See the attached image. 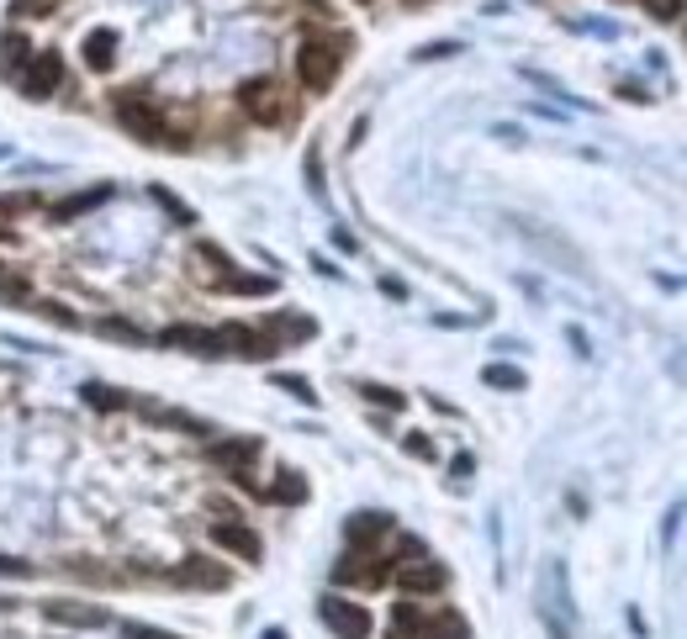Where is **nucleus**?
<instances>
[{
  "instance_id": "6e6552de",
  "label": "nucleus",
  "mask_w": 687,
  "mask_h": 639,
  "mask_svg": "<svg viewBox=\"0 0 687 639\" xmlns=\"http://www.w3.org/2000/svg\"><path fill=\"white\" fill-rule=\"evenodd\" d=\"M217 338H222V354H244V360H270V354H281V344H275L265 328H249V323L217 328Z\"/></svg>"
},
{
  "instance_id": "bb28decb",
  "label": "nucleus",
  "mask_w": 687,
  "mask_h": 639,
  "mask_svg": "<svg viewBox=\"0 0 687 639\" xmlns=\"http://www.w3.org/2000/svg\"><path fill=\"white\" fill-rule=\"evenodd\" d=\"M0 296H6V302H27V296H32V280L0 270Z\"/></svg>"
},
{
  "instance_id": "c756f323",
  "label": "nucleus",
  "mask_w": 687,
  "mask_h": 639,
  "mask_svg": "<svg viewBox=\"0 0 687 639\" xmlns=\"http://www.w3.org/2000/svg\"><path fill=\"white\" fill-rule=\"evenodd\" d=\"M11 16H53V0H11Z\"/></svg>"
},
{
  "instance_id": "c9c22d12",
  "label": "nucleus",
  "mask_w": 687,
  "mask_h": 639,
  "mask_svg": "<svg viewBox=\"0 0 687 639\" xmlns=\"http://www.w3.org/2000/svg\"><path fill=\"white\" fill-rule=\"evenodd\" d=\"M11 238H16V233H11V228H6V222H0V243H11Z\"/></svg>"
},
{
  "instance_id": "20e7f679",
  "label": "nucleus",
  "mask_w": 687,
  "mask_h": 639,
  "mask_svg": "<svg viewBox=\"0 0 687 639\" xmlns=\"http://www.w3.org/2000/svg\"><path fill=\"white\" fill-rule=\"evenodd\" d=\"M22 96L27 101H48V96H59V85H64V53H32V64L22 69Z\"/></svg>"
},
{
  "instance_id": "4c0bfd02",
  "label": "nucleus",
  "mask_w": 687,
  "mask_h": 639,
  "mask_svg": "<svg viewBox=\"0 0 687 639\" xmlns=\"http://www.w3.org/2000/svg\"><path fill=\"white\" fill-rule=\"evenodd\" d=\"M6 608H16V603H11V597H0V613H6Z\"/></svg>"
},
{
  "instance_id": "39448f33",
  "label": "nucleus",
  "mask_w": 687,
  "mask_h": 639,
  "mask_svg": "<svg viewBox=\"0 0 687 639\" xmlns=\"http://www.w3.org/2000/svg\"><path fill=\"white\" fill-rule=\"evenodd\" d=\"M392 576H397L392 560H381V555H360V550H349L339 566H333V581H344V587H386Z\"/></svg>"
},
{
  "instance_id": "6ab92c4d",
  "label": "nucleus",
  "mask_w": 687,
  "mask_h": 639,
  "mask_svg": "<svg viewBox=\"0 0 687 639\" xmlns=\"http://www.w3.org/2000/svg\"><path fill=\"white\" fill-rule=\"evenodd\" d=\"M265 497H270V502H281V507H302V502H307V481H302V471H275V481L265 486Z\"/></svg>"
},
{
  "instance_id": "4468645a",
  "label": "nucleus",
  "mask_w": 687,
  "mask_h": 639,
  "mask_svg": "<svg viewBox=\"0 0 687 639\" xmlns=\"http://www.w3.org/2000/svg\"><path fill=\"white\" fill-rule=\"evenodd\" d=\"M43 613L64 629H106L111 613L106 608H90V603H43Z\"/></svg>"
},
{
  "instance_id": "393cba45",
  "label": "nucleus",
  "mask_w": 687,
  "mask_h": 639,
  "mask_svg": "<svg viewBox=\"0 0 687 639\" xmlns=\"http://www.w3.org/2000/svg\"><path fill=\"white\" fill-rule=\"evenodd\" d=\"M360 397H365V402H376V407H392V412L407 402L402 391H392V386H376V381H365V386H360Z\"/></svg>"
},
{
  "instance_id": "e433bc0d",
  "label": "nucleus",
  "mask_w": 687,
  "mask_h": 639,
  "mask_svg": "<svg viewBox=\"0 0 687 639\" xmlns=\"http://www.w3.org/2000/svg\"><path fill=\"white\" fill-rule=\"evenodd\" d=\"M265 639H286V629H265Z\"/></svg>"
},
{
  "instance_id": "7c9ffc66",
  "label": "nucleus",
  "mask_w": 687,
  "mask_h": 639,
  "mask_svg": "<svg viewBox=\"0 0 687 639\" xmlns=\"http://www.w3.org/2000/svg\"><path fill=\"white\" fill-rule=\"evenodd\" d=\"M32 206H37V196H0V217H22Z\"/></svg>"
},
{
  "instance_id": "f3484780",
  "label": "nucleus",
  "mask_w": 687,
  "mask_h": 639,
  "mask_svg": "<svg viewBox=\"0 0 687 639\" xmlns=\"http://www.w3.org/2000/svg\"><path fill=\"white\" fill-rule=\"evenodd\" d=\"M85 69H96V74H106L111 64H117V32H111V27H96V32H90L85 37Z\"/></svg>"
},
{
  "instance_id": "0eeeda50",
  "label": "nucleus",
  "mask_w": 687,
  "mask_h": 639,
  "mask_svg": "<svg viewBox=\"0 0 687 639\" xmlns=\"http://www.w3.org/2000/svg\"><path fill=\"white\" fill-rule=\"evenodd\" d=\"M175 587H196V592H222L233 587V571L222 566V560H207V555H185L180 566L170 571Z\"/></svg>"
},
{
  "instance_id": "2eb2a0df",
  "label": "nucleus",
  "mask_w": 687,
  "mask_h": 639,
  "mask_svg": "<svg viewBox=\"0 0 687 639\" xmlns=\"http://www.w3.org/2000/svg\"><path fill=\"white\" fill-rule=\"evenodd\" d=\"M111 196H117V185H90V191H80V196H69V201H59L53 206V222H74V217H85V212H96V206H106Z\"/></svg>"
},
{
  "instance_id": "58836bf2",
  "label": "nucleus",
  "mask_w": 687,
  "mask_h": 639,
  "mask_svg": "<svg viewBox=\"0 0 687 639\" xmlns=\"http://www.w3.org/2000/svg\"><path fill=\"white\" fill-rule=\"evenodd\" d=\"M402 6H423V0H402Z\"/></svg>"
},
{
  "instance_id": "c85d7f7f",
  "label": "nucleus",
  "mask_w": 687,
  "mask_h": 639,
  "mask_svg": "<svg viewBox=\"0 0 687 639\" xmlns=\"http://www.w3.org/2000/svg\"><path fill=\"white\" fill-rule=\"evenodd\" d=\"M275 386H281V391H291V397H296V402H307V407L318 402V391H312V386L302 381V375H275Z\"/></svg>"
},
{
  "instance_id": "423d86ee",
  "label": "nucleus",
  "mask_w": 687,
  "mask_h": 639,
  "mask_svg": "<svg viewBox=\"0 0 687 639\" xmlns=\"http://www.w3.org/2000/svg\"><path fill=\"white\" fill-rule=\"evenodd\" d=\"M318 618L339 634V639H370V613H365V603H349V597H323L318 603Z\"/></svg>"
},
{
  "instance_id": "a19ab883",
  "label": "nucleus",
  "mask_w": 687,
  "mask_h": 639,
  "mask_svg": "<svg viewBox=\"0 0 687 639\" xmlns=\"http://www.w3.org/2000/svg\"><path fill=\"white\" fill-rule=\"evenodd\" d=\"M360 6H370V0H360Z\"/></svg>"
},
{
  "instance_id": "cd10ccee",
  "label": "nucleus",
  "mask_w": 687,
  "mask_h": 639,
  "mask_svg": "<svg viewBox=\"0 0 687 639\" xmlns=\"http://www.w3.org/2000/svg\"><path fill=\"white\" fill-rule=\"evenodd\" d=\"M101 333H111V338H127V344H148V333H143V328H133V323H122V317H106Z\"/></svg>"
},
{
  "instance_id": "aec40b11",
  "label": "nucleus",
  "mask_w": 687,
  "mask_h": 639,
  "mask_svg": "<svg viewBox=\"0 0 687 639\" xmlns=\"http://www.w3.org/2000/svg\"><path fill=\"white\" fill-rule=\"evenodd\" d=\"M418 639H471V629H466V618H460L455 608H444L439 618H423Z\"/></svg>"
},
{
  "instance_id": "4be33fe9",
  "label": "nucleus",
  "mask_w": 687,
  "mask_h": 639,
  "mask_svg": "<svg viewBox=\"0 0 687 639\" xmlns=\"http://www.w3.org/2000/svg\"><path fill=\"white\" fill-rule=\"evenodd\" d=\"M64 571H74L80 581H96V587H117V581H127L122 571H111V566H90L85 555H74V560H64Z\"/></svg>"
},
{
  "instance_id": "9b49d317",
  "label": "nucleus",
  "mask_w": 687,
  "mask_h": 639,
  "mask_svg": "<svg viewBox=\"0 0 687 639\" xmlns=\"http://www.w3.org/2000/svg\"><path fill=\"white\" fill-rule=\"evenodd\" d=\"M392 534V513H355L344 523V539H349V550H360V555H376V544Z\"/></svg>"
},
{
  "instance_id": "9d476101",
  "label": "nucleus",
  "mask_w": 687,
  "mask_h": 639,
  "mask_svg": "<svg viewBox=\"0 0 687 639\" xmlns=\"http://www.w3.org/2000/svg\"><path fill=\"white\" fill-rule=\"evenodd\" d=\"M212 539H217L228 555L249 560V566H254L259 555H265V539H259V534L249 529V523H238V518H233V523H228V518H217V523H212Z\"/></svg>"
},
{
  "instance_id": "ddd939ff",
  "label": "nucleus",
  "mask_w": 687,
  "mask_h": 639,
  "mask_svg": "<svg viewBox=\"0 0 687 639\" xmlns=\"http://www.w3.org/2000/svg\"><path fill=\"white\" fill-rule=\"evenodd\" d=\"M254 455H259V439H212L207 444V460L222 465L228 476H244L254 465Z\"/></svg>"
},
{
  "instance_id": "72a5a7b5",
  "label": "nucleus",
  "mask_w": 687,
  "mask_h": 639,
  "mask_svg": "<svg viewBox=\"0 0 687 639\" xmlns=\"http://www.w3.org/2000/svg\"><path fill=\"white\" fill-rule=\"evenodd\" d=\"M0 576H32V566L16 560V555H0Z\"/></svg>"
},
{
  "instance_id": "ea45409f",
  "label": "nucleus",
  "mask_w": 687,
  "mask_h": 639,
  "mask_svg": "<svg viewBox=\"0 0 687 639\" xmlns=\"http://www.w3.org/2000/svg\"><path fill=\"white\" fill-rule=\"evenodd\" d=\"M0 159H6V148H0Z\"/></svg>"
},
{
  "instance_id": "f704fd0d",
  "label": "nucleus",
  "mask_w": 687,
  "mask_h": 639,
  "mask_svg": "<svg viewBox=\"0 0 687 639\" xmlns=\"http://www.w3.org/2000/svg\"><path fill=\"white\" fill-rule=\"evenodd\" d=\"M407 455H418V460H434V444H429V439H418V434H407Z\"/></svg>"
},
{
  "instance_id": "7ed1b4c3",
  "label": "nucleus",
  "mask_w": 687,
  "mask_h": 639,
  "mask_svg": "<svg viewBox=\"0 0 687 639\" xmlns=\"http://www.w3.org/2000/svg\"><path fill=\"white\" fill-rule=\"evenodd\" d=\"M339 69H344V53H339V43L307 37V43L296 48V80H302V90H312V96H323V90H333V80H339Z\"/></svg>"
},
{
  "instance_id": "f03ea898",
  "label": "nucleus",
  "mask_w": 687,
  "mask_h": 639,
  "mask_svg": "<svg viewBox=\"0 0 687 639\" xmlns=\"http://www.w3.org/2000/svg\"><path fill=\"white\" fill-rule=\"evenodd\" d=\"M238 106H244V117L259 122V127H286L296 117L291 96L281 90V80H270V74H254V80L238 85Z\"/></svg>"
},
{
  "instance_id": "f8f14e48",
  "label": "nucleus",
  "mask_w": 687,
  "mask_h": 639,
  "mask_svg": "<svg viewBox=\"0 0 687 639\" xmlns=\"http://www.w3.org/2000/svg\"><path fill=\"white\" fill-rule=\"evenodd\" d=\"M164 349H185V354H222V338L217 328H196V323H175L159 333Z\"/></svg>"
},
{
  "instance_id": "a878e982",
  "label": "nucleus",
  "mask_w": 687,
  "mask_h": 639,
  "mask_svg": "<svg viewBox=\"0 0 687 639\" xmlns=\"http://www.w3.org/2000/svg\"><path fill=\"white\" fill-rule=\"evenodd\" d=\"M640 11H651L656 22H677V16L687 11V0H635Z\"/></svg>"
},
{
  "instance_id": "b1692460",
  "label": "nucleus",
  "mask_w": 687,
  "mask_h": 639,
  "mask_svg": "<svg viewBox=\"0 0 687 639\" xmlns=\"http://www.w3.org/2000/svg\"><path fill=\"white\" fill-rule=\"evenodd\" d=\"M481 381H487V386H503V391H524V386H529L524 370H513V365H487V370H481Z\"/></svg>"
},
{
  "instance_id": "412c9836",
  "label": "nucleus",
  "mask_w": 687,
  "mask_h": 639,
  "mask_svg": "<svg viewBox=\"0 0 687 639\" xmlns=\"http://www.w3.org/2000/svg\"><path fill=\"white\" fill-rule=\"evenodd\" d=\"M217 291H238V296H270L275 291V280L270 275H244V270H228L222 280H212Z\"/></svg>"
},
{
  "instance_id": "a211bd4d",
  "label": "nucleus",
  "mask_w": 687,
  "mask_h": 639,
  "mask_svg": "<svg viewBox=\"0 0 687 639\" xmlns=\"http://www.w3.org/2000/svg\"><path fill=\"white\" fill-rule=\"evenodd\" d=\"M80 397H85V407H96V412H127V407H138V397H127V391H117V386H101V381H85Z\"/></svg>"
},
{
  "instance_id": "dca6fc26",
  "label": "nucleus",
  "mask_w": 687,
  "mask_h": 639,
  "mask_svg": "<svg viewBox=\"0 0 687 639\" xmlns=\"http://www.w3.org/2000/svg\"><path fill=\"white\" fill-rule=\"evenodd\" d=\"M27 64H32V43L22 32H6L0 37V80H22Z\"/></svg>"
},
{
  "instance_id": "5701e85b",
  "label": "nucleus",
  "mask_w": 687,
  "mask_h": 639,
  "mask_svg": "<svg viewBox=\"0 0 687 639\" xmlns=\"http://www.w3.org/2000/svg\"><path fill=\"white\" fill-rule=\"evenodd\" d=\"M148 196H154V201L164 206V212H170V217L180 222V228H191V222H196V212H191V206H185L175 191H164V185H148Z\"/></svg>"
},
{
  "instance_id": "473e14b6",
  "label": "nucleus",
  "mask_w": 687,
  "mask_h": 639,
  "mask_svg": "<svg viewBox=\"0 0 687 639\" xmlns=\"http://www.w3.org/2000/svg\"><path fill=\"white\" fill-rule=\"evenodd\" d=\"M37 312H43V317H53V323H64V328H74V312H64L59 302H37Z\"/></svg>"
},
{
  "instance_id": "f257e3e1",
  "label": "nucleus",
  "mask_w": 687,
  "mask_h": 639,
  "mask_svg": "<svg viewBox=\"0 0 687 639\" xmlns=\"http://www.w3.org/2000/svg\"><path fill=\"white\" fill-rule=\"evenodd\" d=\"M111 111H117V122L133 133L138 143H154V148H191L185 133H175L170 122H164V111L143 96V90H117L111 96Z\"/></svg>"
},
{
  "instance_id": "1a4fd4ad",
  "label": "nucleus",
  "mask_w": 687,
  "mask_h": 639,
  "mask_svg": "<svg viewBox=\"0 0 687 639\" xmlns=\"http://www.w3.org/2000/svg\"><path fill=\"white\" fill-rule=\"evenodd\" d=\"M397 581H402V592L407 597H434V592H444L450 587V571L439 566V560H413V566H397Z\"/></svg>"
},
{
  "instance_id": "2f4dec72",
  "label": "nucleus",
  "mask_w": 687,
  "mask_h": 639,
  "mask_svg": "<svg viewBox=\"0 0 687 639\" xmlns=\"http://www.w3.org/2000/svg\"><path fill=\"white\" fill-rule=\"evenodd\" d=\"M127 639H175V634H164V629H148V624H122Z\"/></svg>"
}]
</instances>
